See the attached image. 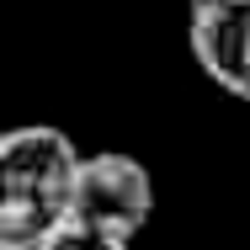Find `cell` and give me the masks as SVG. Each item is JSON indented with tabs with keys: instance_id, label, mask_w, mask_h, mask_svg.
<instances>
[{
	"instance_id": "4",
	"label": "cell",
	"mask_w": 250,
	"mask_h": 250,
	"mask_svg": "<svg viewBox=\"0 0 250 250\" xmlns=\"http://www.w3.org/2000/svg\"><path fill=\"white\" fill-rule=\"evenodd\" d=\"M38 250H133V240H117V234H101V229H91V224H64L53 240H43Z\"/></svg>"
},
{
	"instance_id": "3",
	"label": "cell",
	"mask_w": 250,
	"mask_h": 250,
	"mask_svg": "<svg viewBox=\"0 0 250 250\" xmlns=\"http://www.w3.org/2000/svg\"><path fill=\"white\" fill-rule=\"evenodd\" d=\"M192 59L218 91L250 101V0H192Z\"/></svg>"
},
{
	"instance_id": "2",
	"label": "cell",
	"mask_w": 250,
	"mask_h": 250,
	"mask_svg": "<svg viewBox=\"0 0 250 250\" xmlns=\"http://www.w3.org/2000/svg\"><path fill=\"white\" fill-rule=\"evenodd\" d=\"M154 213V181L133 154L101 149L80 160V187H75V224H91L101 234L133 240Z\"/></svg>"
},
{
	"instance_id": "1",
	"label": "cell",
	"mask_w": 250,
	"mask_h": 250,
	"mask_svg": "<svg viewBox=\"0 0 250 250\" xmlns=\"http://www.w3.org/2000/svg\"><path fill=\"white\" fill-rule=\"evenodd\" d=\"M80 160L75 139L53 123H27L0 139V250H38L75 218Z\"/></svg>"
}]
</instances>
